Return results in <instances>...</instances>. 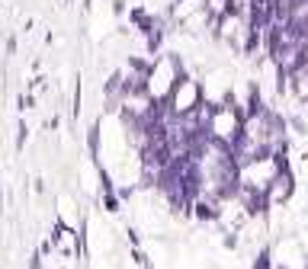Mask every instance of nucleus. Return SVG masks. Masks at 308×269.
<instances>
[{"label":"nucleus","mask_w":308,"mask_h":269,"mask_svg":"<svg viewBox=\"0 0 308 269\" xmlns=\"http://www.w3.org/2000/svg\"><path fill=\"white\" fill-rule=\"evenodd\" d=\"M305 269H308V259H305Z\"/></svg>","instance_id":"f8f14e48"},{"label":"nucleus","mask_w":308,"mask_h":269,"mask_svg":"<svg viewBox=\"0 0 308 269\" xmlns=\"http://www.w3.org/2000/svg\"><path fill=\"white\" fill-rule=\"evenodd\" d=\"M260 116H267V112H263V100H260L257 83H251V97H248V119H260Z\"/></svg>","instance_id":"f257e3e1"},{"label":"nucleus","mask_w":308,"mask_h":269,"mask_svg":"<svg viewBox=\"0 0 308 269\" xmlns=\"http://www.w3.org/2000/svg\"><path fill=\"white\" fill-rule=\"evenodd\" d=\"M260 39H263L260 29H248V45H244V51H248V55H254V51H257V45H260Z\"/></svg>","instance_id":"20e7f679"},{"label":"nucleus","mask_w":308,"mask_h":269,"mask_svg":"<svg viewBox=\"0 0 308 269\" xmlns=\"http://www.w3.org/2000/svg\"><path fill=\"white\" fill-rule=\"evenodd\" d=\"M279 269H283V266H279Z\"/></svg>","instance_id":"ddd939ff"},{"label":"nucleus","mask_w":308,"mask_h":269,"mask_svg":"<svg viewBox=\"0 0 308 269\" xmlns=\"http://www.w3.org/2000/svg\"><path fill=\"white\" fill-rule=\"evenodd\" d=\"M122 83H126V80H122V71H116V74L106 80V86H103V90H106V93H116V90H122Z\"/></svg>","instance_id":"39448f33"},{"label":"nucleus","mask_w":308,"mask_h":269,"mask_svg":"<svg viewBox=\"0 0 308 269\" xmlns=\"http://www.w3.org/2000/svg\"><path fill=\"white\" fill-rule=\"evenodd\" d=\"M254 269H273V266H270V247L260 250V256L254 259Z\"/></svg>","instance_id":"423d86ee"},{"label":"nucleus","mask_w":308,"mask_h":269,"mask_svg":"<svg viewBox=\"0 0 308 269\" xmlns=\"http://www.w3.org/2000/svg\"><path fill=\"white\" fill-rule=\"evenodd\" d=\"M39 263H42V253H36V256H32V266H29V269H39Z\"/></svg>","instance_id":"9b49d317"},{"label":"nucleus","mask_w":308,"mask_h":269,"mask_svg":"<svg viewBox=\"0 0 308 269\" xmlns=\"http://www.w3.org/2000/svg\"><path fill=\"white\" fill-rule=\"evenodd\" d=\"M225 247H228V250H234V247H237V240H234V234H228V237H225Z\"/></svg>","instance_id":"9d476101"},{"label":"nucleus","mask_w":308,"mask_h":269,"mask_svg":"<svg viewBox=\"0 0 308 269\" xmlns=\"http://www.w3.org/2000/svg\"><path fill=\"white\" fill-rule=\"evenodd\" d=\"M193 212H196V218H199V221H215V218H218L215 208L209 205V202H196V205H193Z\"/></svg>","instance_id":"f03ea898"},{"label":"nucleus","mask_w":308,"mask_h":269,"mask_svg":"<svg viewBox=\"0 0 308 269\" xmlns=\"http://www.w3.org/2000/svg\"><path fill=\"white\" fill-rule=\"evenodd\" d=\"M26 138H29V128H26V122H20V138H16V151H23V147H26Z\"/></svg>","instance_id":"1a4fd4ad"},{"label":"nucleus","mask_w":308,"mask_h":269,"mask_svg":"<svg viewBox=\"0 0 308 269\" xmlns=\"http://www.w3.org/2000/svg\"><path fill=\"white\" fill-rule=\"evenodd\" d=\"M161 39H164V32H161V29L148 32V51H157V48H161Z\"/></svg>","instance_id":"0eeeda50"},{"label":"nucleus","mask_w":308,"mask_h":269,"mask_svg":"<svg viewBox=\"0 0 308 269\" xmlns=\"http://www.w3.org/2000/svg\"><path fill=\"white\" fill-rule=\"evenodd\" d=\"M87 144H90V154L96 157V151H100V122L90 125V135H87Z\"/></svg>","instance_id":"7ed1b4c3"},{"label":"nucleus","mask_w":308,"mask_h":269,"mask_svg":"<svg viewBox=\"0 0 308 269\" xmlns=\"http://www.w3.org/2000/svg\"><path fill=\"white\" fill-rule=\"evenodd\" d=\"M103 205H106V208H109V212H112V215H116V212H119V199H116V196H112V193H103Z\"/></svg>","instance_id":"6e6552de"}]
</instances>
